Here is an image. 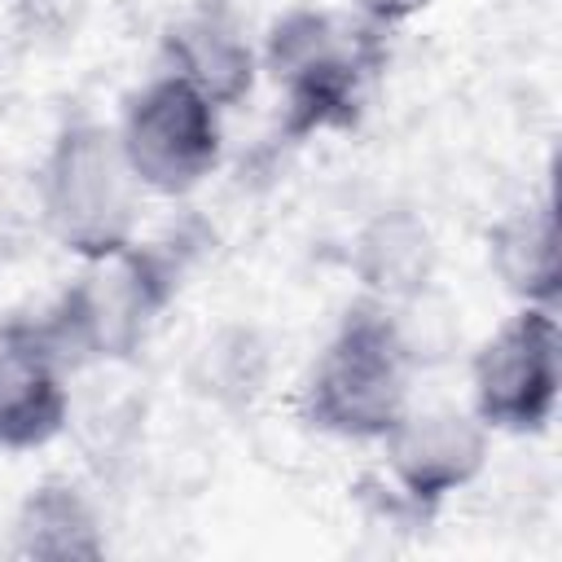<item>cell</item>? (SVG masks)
Returning a JSON list of instances; mask_svg holds the SVG:
<instances>
[{
  "instance_id": "1",
  "label": "cell",
  "mask_w": 562,
  "mask_h": 562,
  "mask_svg": "<svg viewBox=\"0 0 562 562\" xmlns=\"http://www.w3.org/2000/svg\"><path fill=\"white\" fill-rule=\"evenodd\" d=\"M391 31L360 13H334L294 4L272 18L259 44V70L272 79L281 101V136L312 140L325 132H351L364 110L373 79L386 70Z\"/></svg>"
},
{
  "instance_id": "13",
  "label": "cell",
  "mask_w": 562,
  "mask_h": 562,
  "mask_svg": "<svg viewBox=\"0 0 562 562\" xmlns=\"http://www.w3.org/2000/svg\"><path fill=\"white\" fill-rule=\"evenodd\" d=\"M351 4H356V13L364 22H373L382 31H395L400 22H408L413 13H422L430 0H351Z\"/></svg>"
},
{
  "instance_id": "9",
  "label": "cell",
  "mask_w": 562,
  "mask_h": 562,
  "mask_svg": "<svg viewBox=\"0 0 562 562\" xmlns=\"http://www.w3.org/2000/svg\"><path fill=\"white\" fill-rule=\"evenodd\" d=\"M158 61L162 75L180 79L215 110L241 105L259 79V48L241 31V22L220 4H202L171 18L158 40Z\"/></svg>"
},
{
  "instance_id": "6",
  "label": "cell",
  "mask_w": 562,
  "mask_h": 562,
  "mask_svg": "<svg viewBox=\"0 0 562 562\" xmlns=\"http://www.w3.org/2000/svg\"><path fill=\"white\" fill-rule=\"evenodd\" d=\"M558 307L518 303V312L487 334L470 360V408L492 435H540L558 413Z\"/></svg>"
},
{
  "instance_id": "4",
  "label": "cell",
  "mask_w": 562,
  "mask_h": 562,
  "mask_svg": "<svg viewBox=\"0 0 562 562\" xmlns=\"http://www.w3.org/2000/svg\"><path fill=\"white\" fill-rule=\"evenodd\" d=\"M140 193L114 123L92 114H70L35 167L40 224L79 263L119 255L136 241Z\"/></svg>"
},
{
  "instance_id": "11",
  "label": "cell",
  "mask_w": 562,
  "mask_h": 562,
  "mask_svg": "<svg viewBox=\"0 0 562 562\" xmlns=\"http://www.w3.org/2000/svg\"><path fill=\"white\" fill-rule=\"evenodd\" d=\"M9 549L35 562H97L105 558V518L83 483L48 474L26 487L9 522Z\"/></svg>"
},
{
  "instance_id": "8",
  "label": "cell",
  "mask_w": 562,
  "mask_h": 562,
  "mask_svg": "<svg viewBox=\"0 0 562 562\" xmlns=\"http://www.w3.org/2000/svg\"><path fill=\"white\" fill-rule=\"evenodd\" d=\"M70 422V369L35 316L0 321V448L35 452Z\"/></svg>"
},
{
  "instance_id": "10",
  "label": "cell",
  "mask_w": 562,
  "mask_h": 562,
  "mask_svg": "<svg viewBox=\"0 0 562 562\" xmlns=\"http://www.w3.org/2000/svg\"><path fill=\"white\" fill-rule=\"evenodd\" d=\"M347 268L360 281L364 299L400 307L430 290L435 268H439V246H435L430 224L417 211L382 206L356 228L347 246Z\"/></svg>"
},
{
  "instance_id": "7",
  "label": "cell",
  "mask_w": 562,
  "mask_h": 562,
  "mask_svg": "<svg viewBox=\"0 0 562 562\" xmlns=\"http://www.w3.org/2000/svg\"><path fill=\"white\" fill-rule=\"evenodd\" d=\"M378 448L395 505L426 522L487 470L492 430L474 417V408L408 404Z\"/></svg>"
},
{
  "instance_id": "2",
  "label": "cell",
  "mask_w": 562,
  "mask_h": 562,
  "mask_svg": "<svg viewBox=\"0 0 562 562\" xmlns=\"http://www.w3.org/2000/svg\"><path fill=\"white\" fill-rule=\"evenodd\" d=\"M189 272V241L180 233L162 241H132L119 255L79 263L57 299L35 316L70 373L132 360L158 316L171 307Z\"/></svg>"
},
{
  "instance_id": "5",
  "label": "cell",
  "mask_w": 562,
  "mask_h": 562,
  "mask_svg": "<svg viewBox=\"0 0 562 562\" xmlns=\"http://www.w3.org/2000/svg\"><path fill=\"white\" fill-rule=\"evenodd\" d=\"M114 136L145 193L184 198L206 184L224 158V110L158 70L127 92Z\"/></svg>"
},
{
  "instance_id": "3",
  "label": "cell",
  "mask_w": 562,
  "mask_h": 562,
  "mask_svg": "<svg viewBox=\"0 0 562 562\" xmlns=\"http://www.w3.org/2000/svg\"><path fill=\"white\" fill-rule=\"evenodd\" d=\"M417 351L391 303L356 299L299 386V417L342 443H378L413 404Z\"/></svg>"
},
{
  "instance_id": "12",
  "label": "cell",
  "mask_w": 562,
  "mask_h": 562,
  "mask_svg": "<svg viewBox=\"0 0 562 562\" xmlns=\"http://www.w3.org/2000/svg\"><path fill=\"white\" fill-rule=\"evenodd\" d=\"M483 246H487V268L509 299L531 307H558L562 259H558V215L549 198L509 206L487 228Z\"/></svg>"
}]
</instances>
